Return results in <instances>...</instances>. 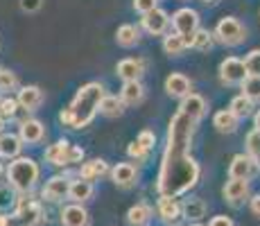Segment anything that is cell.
Masks as SVG:
<instances>
[{
  "label": "cell",
  "mask_w": 260,
  "mask_h": 226,
  "mask_svg": "<svg viewBox=\"0 0 260 226\" xmlns=\"http://www.w3.org/2000/svg\"><path fill=\"white\" fill-rule=\"evenodd\" d=\"M242 95H247L249 100L258 102L260 100V75H249L242 82Z\"/></svg>",
  "instance_id": "33"
},
{
  "label": "cell",
  "mask_w": 260,
  "mask_h": 226,
  "mask_svg": "<svg viewBox=\"0 0 260 226\" xmlns=\"http://www.w3.org/2000/svg\"><path fill=\"white\" fill-rule=\"evenodd\" d=\"M120 98H122V102L127 104V107L141 104L143 98H145V88H143L141 79H138V82H124L122 90H120Z\"/></svg>",
  "instance_id": "25"
},
{
  "label": "cell",
  "mask_w": 260,
  "mask_h": 226,
  "mask_svg": "<svg viewBox=\"0 0 260 226\" xmlns=\"http://www.w3.org/2000/svg\"><path fill=\"white\" fill-rule=\"evenodd\" d=\"M188 226H204V224H199V222H190Z\"/></svg>",
  "instance_id": "50"
},
{
  "label": "cell",
  "mask_w": 260,
  "mask_h": 226,
  "mask_svg": "<svg viewBox=\"0 0 260 226\" xmlns=\"http://www.w3.org/2000/svg\"><path fill=\"white\" fill-rule=\"evenodd\" d=\"M68 195H71V179L57 174V177H52V179L46 181L41 197L46 199V202L59 204V202H63V199H68Z\"/></svg>",
  "instance_id": "9"
},
{
  "label": "cell",
  "mask_w": 260,
  "mask_h": 226,
  "mask_svg": "<svg viewBox=\"0 0 260 226\" xmlns=\"http://www.w3.org/2000/svg\"><path fill=\"white\" fill-rule=\"evenodd\" d=\"M0 174H3V163H0Z\"/></svg>",
  "instance_id": "52"
},
{
  "label": "cell",
  "mask_w": 260,
  "mask_h": 226,
  "mask_svg": "<svg viewBox=\"0 0 260 226\" xmlns=\"http://www.w3.org/2000/svg\"><path fill=\"white\" fill-rule=\"evenodd\" d=\"M152 217H154V210H152V206H147V204L132 206L127 213V222L132 226H147L152 222Z\"/></svg>",
  "instance_id": "26"
},
{
  "label": "cell",
  "mask_w": 260,
  "mask_h": 226,
  "mask_svg": "<svg viewBox=\"0 0 260 226\" xmlns=\"http://www.w3.org/2000/svg\"><path fill=\"white\" fill-rule=\"evenodd\" d=\"M23 140L16 134H0V158H16L21 156Z\"/></svg>",
  "instance_id": "21"
},
{
  "label": "cell",
  "mask_w": 260,
  "mask_h": 226,
  "mask_svg": "<svg viewBox=\"0 0 260 226\" xmlns=\"http://www.w3.org/2000/svg\"><path fill=\"white\" fill-rule=\"evenodd\" d=\"M41 5H43V0H21V9L23 12H27V14L41 9Z\"/></svg>",
  "instance_id": "43"
},
{
  "label": "cell",
  "mask_w": 260,
  "mask_h": 226,
  "mask_svg": "<svg viewBox=\"0 0 260 226\" xmlns=\"http://www.w3.org/2000/svg\"><path fill=\"white\" fill-rule=\"evenodd\" d=\"M61 226H88V213H86V208H84L82 204H68V206H63L61 208Z\"/></svg>",
  "instance_id": "13"
},
{
  "label": "cell",
  "mask_w": 260,
  "mask_h": 226,
  "mask_svg": "<svg viewBox=\"0 0 260 226\" xmlns=\"http://www.w3.org/2000/svg\"><path fill=\"white\" fill-rule=\"evenodd\" d=\"M194 127H197V120H192L183 111L174 113L172 120H170L166 152H163L161 170H158V179H156L158 197H163V195L181 197V195H186L188 190H192L199 183L202 168L190 154Z\"/></svg>",
  "instance_id": "1"
},
{
  "label": "cell",
  "mask_w": 260,
  "mask_h": 226,
  "mask_svg": "<svg viewBox=\"0 0 260 226\" xmlns=\"http://www.w3.org/2000/svg\"><path fill=\"white\" fill-rule=\"evenodd\" d=\"M5 124H7V118H5V115H0V134H5Z\"/></svg>",
  "instance_id": "47"
},
{
  "label": "cell",
  "mask_w": 260,
  "mask_h": 226,
  "mask_svg": "<svg viewBox=\"0 0 260 226\" xmlns=\"http://www.w3.org/2000/svg\"><path fill=\"white\" fill-rule=\"evenodd\" d=\"M18 109H21V104H18V98H5L0 115H5V118H16Z\"/></svg>",
  "instance_id": "38"
},
{
  "label": "cell",
  "mask_w": 260,
  "mask_h": 226,
  "mask_svg": "<svg viewBox=\"0 0 260 226\" xmlns=\"http://www.w3.org/2000/svg\"><path fill=\"white\" fill-rule=\"evenodd\" d=\"M213 34L219 43L229 45V48H236V45L244 43V39H247V29H244V25L233 16L222 18V21L217 23V27H215Z\"/></svg>",
  "instance_id": "5"
},
{
  "label": "cell",
  "mask_w": 260,
  "mask_h": 226,
  "mask_svg": "<svg viewBox=\"0 0 260 226\" xmlns=\"http://www.w3.org/2000/svg\"><path fill=\"white\" fill-rule=\"evenodd\" d=\"M186 48L188 45L179 32H170V34H166V39H163V50H166L170 57H179Z\"/></svg>",
  "instance_id": "30"
},
{
  "label": "cell",
  "mask_w": 260,
  "mask_h": 226,
  "mask_svg": "<svg viewBox=\"0 0 260 226\" xmlns=\"http://www.w3.org/2000/svg\"><path fill=\"white\" fill-rule=\"evenodd\" d=\"M253 127H256V129H260V111H258L256 115H253Z\"/></svg>",
  "instance_id": "48"
},
{
  "label": "cell",
  "mask_w": 260,
  "mask_h": 226,
  "mask_svg": "<svg viewBox=\"0 0 260 226\" xmlns=\"http://www.w3.org/2000/svg\"><path fill=\"white\" fill-rule=\"evenodd\" d=\"M116 41L122 48H134V45L141 41V32H138L136 25H120L116 32Z\"/></svg>",
  "instance_id": "28"
},
{
  "label": "cell",
  "mask_w": 260,
  "mask_h": 226,
  "mask_svg": "<svg viewBox=\"0 0 260 226\" xmlns=\"http://www.w3.org/2000/svg\"><path fill=\"white\" fill-rule=\"evenodd\" d=\"M181 213L188 222H199L202 217H206V202L199 197H190L181 204Z\"/></svg>",
  "instance_id": "24"
},
{
  "label": "cell",
  "mask_w": 260,
  "mask_h": 226,
  "mask_svg": "<svg viewBox=\"0 0 260 226\" xmlns=\"http://www.w3.org/2000/svg\"><path fill=\"white\" fill-rule=\"evenodd\" d=\"M18 86V77L16 73H12V70H5L0 73V90H14Z\"/></svg>",
  "instance_id": "37"
},
{
  "label": "cell",
  "mask_w": 260,
  "mask_h": 226,
  "mask_svg": "<svg viewBox=\"0 0 260 226\" xmlns=\"http://www.w3.org/2000/svg\"><path fill=\"white\" fill-rule=\"evenodd\" d=\"M3 102H5V98H3V95H0V111H3Z\"/></svg>",
  "instance_id": "49"
},
{
  "label": "cell",
  "mask_w": 260,
  "mask_h": 226,
  "mask_svg": "<svg viewBox=\"0 0 260 226\" xmlns=\"http://www.w3.org/2000/svg\"><path fill=\"white\" fill-rule=\"evenodd\" d=\"M43 219V206L39 199H34L29 192H23L16 199V213H14V224L16 226H39Z\"/></svg>",
  "instance_id": "4"
},
{
  "label": "cell",
  "mask_w": 260,
  "mask_h": 226,
  "mask_svg": "<svg viewBox=\"0 0 260 226\" xmlns=\"http://www.w3.org/2000/svg\"><path fill=\"white\" fill-rule=\"evenodd\" d=\"M95 188L91 181H84V179H77V181H71V195L68 199H73L75 204H84L93 197Z\"/></svg>",
  "instance_id": "27"
},
{
  "label": "cell",
  "mask_w": 260,
  "mask_h": 226,
  "mask_svg": "<svg viewBox=\"0 0 260 226\" xmlns=\"http://www.w3.org/2000/svg\"><path fill=\"white\" fill-rule=\"evenodd\" d=\"M124 107L127 104L122 102V98H118V95H104L102 104H100V113L107 115V118H118V115H122Z\"/></svg>",
  "instance_id": "29"
},
{
  "label": "cell",
  "mask_w": 260,
  "mask_h": 226,
  "mask_svg": "<svg viewBox=\"0 0 260 226\" xmlns=\"http://www.w3.org/2000/svg\"><path fill=\"white\" fill-rule=\"evenodd\" d=\"M158 217H161L168 226H174L179 219L183 217L181 204L177 202V197H168V195L158 197Z\"/></svg>",
  "instance_id": "10"
},
{
  "label": "cell",
  "mask_w": 260,
  "mask_h": 226,
  "mask_svg": "<svg viewBox=\"0 0 260 226\" xmlns=\"http://www.w3.org/2000/svg\"><path fill=\"white\" fill-rule=\"evenodd\" d=\"M16 204V197H14V188L12 185H0V210H7Z\"/></svg>",
  "instance_id": "35"
},
{
  "label": "cell",
  "mask_w": 260,
  "mask_h": 226,
  "mask_svg": "<svg viewBox=\"0 0 260 226\" xmlns=\"http://www.w3.org/2000/svg\"><path fill=\"white\" fill-rule=\"evenodd\" d=\"M229 109H231V111L236 113L240 120L249 118V115L253 113V100H249L247 95H238V98L231 100V107H229Z\"/></svg>",
  "instance_id": "31"
},
{
  "label": "cell",
  "mask_w": 260,
  "mask_h": 226,
  "mask_svg": "<svg viewBox=\"0 0 260 226\" xmlns=\"http://www.w3.org/2000/svg\"><path fill=\"white\" fill-rule=\"evenodd\" d=\"M0 73H3V68H0Z\"/></svg>",
  "instance_id": "53"
},
{
  "label": "cell",
  "mask_w": 260,
  "mask_h": 226,
  "mask_svg": "<svg viewBox=\"0 0 260 226\" xmlns=\"http://www.w3.org/2000/svg\"><path fill=\"white\" fill-rule=\"evenodd\" d=\"M7 181L16 192H29V190L37 185L39 177H41V168L34 158H27V156H16L12 158L7 168Z\"/></svg>",
  "instance_id": "3"
},
{
  "label": "cell",
  "mask_w": 260,
  "mask_h": 226,
  "mask_svg": "<svg viewBox=\"0 0 260 226\" xmlns=\"http://www.w3.org/2000/svg\"><path fill=\"white\" fill-rule=\"evenodd\" d=\"M0 226H16V224H14V217H9V215H0Z\"/></svg>",
  "instance_id": "46"
},
{
  "label": "cell",
  "mask_w": 260,
  "mask_h": 226,
  "mask_svg": "<svg viewBox=\"0 0 260 226\" xmlns=\"http://www.w3.org/2000/svg\"><path fill=\"white\" fill-rule=\"evenodd\" d=\"M168 25H170V16H168V12H163V9L154 7L152 12L143 14V27L147 29L149 34H154V37L166 34Z\"/></svg>",
  "instance_id": "11"
},
{
  "label": "cell",
  "mask_w": 260,
  "mask_h": 226,
  "mask_svg": "<svg viewBox=\"0 0 260 226\" xmlns=\"http://www.w3.org/2000/svg\"><path fill=\"white\" fill-rule=\"evenodd\" d=\"M166 90H168V95H172V98L183 100L186 95H190V90H192V84H190V79L183 73H172L166 79Z\"/></svg>",
  "instance_id": "17"
},
{
  "label": "cell",
  "mask_w": 260,
  "mask_h": 226,
  "mask_svg": "<svg viewBox=\"0 0 260 226\" xmlns=\"http://www.w3.org/2000/svg\"><path fill=\"white\" fill-rule=\"evenodd\" d=\"M224 199H226L231 206H240L244 199L249 197V181L244 179H229L226 185L222 190Z\"/></svg>",
  "instance_id": "12"
},
{
  "label": "cell",
  "mask_w": 260,
  "mask_h": 226,
  "mask_svg": "<svg viewBox=\"0 0 260 226\" xmlns=\"http://www.w3.org/2000/svg\"><path fill=\"white\" fill-rule=\"evenodd\" d=\"M172 27H174V32H179L183 37V41H186L188 48H192V37L199 29V14L190 7H181L179 12H174Z\"/></svg>",
  "instance_id": "6"
},
{
  "label": "cell",
  "mask_w": 260,
  "mask_h": 226,
  "mask_svg": "<svg viewBox=\"0 0 260 226\" xmlns=\"http://www.w3.org/2000/svg\"><path fill=\"white\" fill-rule=\"evenodd\" d=\"M127 154H129L132 158H136V160H145V158H147V154H149V152L143 147L141 143H138V140H134V143H129Z\"/></svg>",
  "instance_id": "39"
},
{
  "label": "cell",
  "mask_w": 260,
  "mask_h": 226,
  "mask_svg": "<svg viewBox=\"0 0 260 226\" xmlns=\"http://www.w3.org/2000/svg\"><path fill=\"white\" fill-rule=\"evenodd\" d=\"M260 174V163L256 156H251V154H238V156H233L231 165H229V177L231 179H253Z\"/></svg>",
  "instance_id": "7"
},
{
  "label": "cell",
  "mask_w": 260,
  "mask_h": 226,
  "mask_svg": "<svg viewBox=\"0 0 260 226\" xmlns=\"http://www.w3.org/2000/svg\"><path fill=\"white\" fill-rule=\"evenodd\" d=\"M138 143H141L143 145V147L145 149H147V152H149V149H152L154 147V143H156V136H154L152 132H147V129H145V132H141V134H138Z\"/></svg>",
  "instance_id": "40"
},
{
  "label": "cell",
  "mask_w": 260,
  "mask_h": 226,
  "mask_svg": "<svg viewBox=\"0 0 260 226\" xmlns=\"http://www.w3.org/2000/svg\"><path fill=\"white\" fill-rule=\"evenodd\" d=\"M156 7V0H134V9L141 14H147Z\"/></svg>",
  "instance_id": "42"
},
{
  "label": "cell",
  "mask_w": 260,
  "mask_h": 226,
  "mask_svg": "<svg viewBox=\"0 0 260 226\" xmlns=\"http://www.w3.org/2000/svg\"><path fill=\"white\" fill-rule=\"evenodd\" d=\"M68 149H71V143L68 140H57L54 145H50L46 149V160L52 165H57V168H63V165H68Z\"/></svg>",
  "instance_id": "22"
},
{
  "label": "cell",
  "mask_w": 260,
  "mask_h": 226,
  "mask_svg": "<svg viewBox=\"0 0 260 226\" xmlns=\"http://www.w3.org/2000/svg\"><path fill=\"white\" fill-rule=\"evenodd\" d=\"M244 145H247V154L258 156V154H260V129H251V132L247 134Z\"/></svg>",
  "instance_id": "34"
},
{
  "label": "cell",
  "mask_w": 260,
  "mask_h": 226,
  "mask_svg": "<svg viewBox=\"0 0 260 226\" xmlns=\"http://www.w3.org/2000/svg\"><path fill=\"white\" fill-rule=\"evenodd\" d=\"M238 115L231 111V109H224V111H217L213 118V127L217 129L219 134H233L238 129Z\"/></svg>",
  "instance_id": "23"
},
{
  "label": "cell",
  "mask_w": 260,
  "mask_h": 226,
  "mask_svg": "<svg viewBox=\"0 0 260 226\" xmlns=\"http://www.w3.org/2000/svg\"><path fill=\"white\" fill-rule=\"evenodd\" d=\"M208 226H236V224H233V219L226 217V215H215L211 222H208Z\"/></svg>",
  "instance_id": "44"
},
{
  "label": "cell",
  "mask_w": 260,
  "mask_h": 226,
  "mask_svg": "<svg viewBox=\"0 0 260 226\" xmlns=\"http://www.w3.org/2000/svg\"><path fill=\"white\" fill-rule=\"evenodd\" d=\"M18 104H21V109L25 111H34V109H39L43 104V90L39 86H23L18 90Z\"/></svg>",
  "instance_id": "20"
},
{
  "label": "cell",
  "mask_w": 260,
  "mask_h": 226,
  "mask_svg": "<svg viewBox=\"0 0 260 226\" xmlns=\"http://www.w3.org/2000/svg\"><path fill=\"white\" fill-rule=\"evenodd\" d=\"M206 100L202 98V95H197V93H190L183 98V102H181V109L179 111H183L186 115H190L192 120H202L204 118V113H206Z\"/></svg>",
  "instance_id": "18"
},
{
  "label": "cell",
  "mask_w": 260,
  "mask_h": 226,
  "mask_svg": "<svg viewBox=\"0 0 260 226\" xmlns=\"http://www.w3.org/2000/svg\"><path fill=\"white\" fill-rule=\"evenodd\" d=\"M18 136H21V140L25 145H39L43 140V136H46V127H43L39 120L27 118V120H23L21 127H18Z\"/></svg>",
  "instance_id": "14"
},
{
  "label": "cell",
  "mask_w": 260,
  "mask_h": 226,
  "mask_svg": "<svg viewBox=\"0 0 260 226\" xmlns=\"http://www.w3.org/2000/svg\"><path fill=\"white\" fill-rule=\"evenodd\" d=\"M249 206H251V213L256 215V217H260V195H253L251 204H249Z\"/></svg>",
  "instance_id": "45"
},
{
  "label": "cell",
  "mask_w": 260,
  "mask_h": 226,
  "mask_svg": "<svg viewBox=\"0 0 260 226\" xmlns=\"http://www.w3.org/2000/svg\"><path fill=\"white\" fill-rule=\"evenodd\" d=\"M247 77H249V73H247V66H244L242 59H238V57H226L222 63H219V79H222L226 86H236V84H242Z\"/></svg>",
  "instance_id": "8"
},
{
  "label": "cell",
  "mask_w": 260,
  "mask_h": 226,
  "mask_svg": "<svg viewBox=\"0 0 260 226\" xmlns=\"http://www.w3.org/2000/svg\"><path fill=\"white\" fill-rule=\"evenodd\" d=\"M202 3H215V0H202Z\"/></svg>",
  "instance_id": "51"
},
{
  "label": "cell",
  "mask_w": 260,
  "mask_h": 226,
  "mask_svg": "<svg viewBox=\"0 0 260 226\" xmlns=\"http://www.w3.org/2000/svg\"><path fill=\"white\" fill-rule=\"evenodd\" d=\"M82 160H84V149L71 143V149H68V165L71 163H82Z\"/></svg>",
  "instance_id": "41"
},
{
  "label": "cell",
  "mask_w": 260,
  "mask_h": 226,
  "mask_svg": "<svg viewBox=\"0 0 260 226\" xmlns=\"http://www.w3.org/2000/svg\"><path fill=\"white\" fill-rule=\"evenodd\" d=\"M107 174H109V165H107V160H102V158L86 160V163H82V168H79V179L91 181V183L107 177Z\"/></svg>",
  "instance_id": "19"
},
{
  "label": "cell",
  "mask_w": 260,
  "mask_h": 226,
  "mask_svg": "<svg viewBox=\"0 0 260 226\" xmlns=\"http://www.w3.org/2000/svg\"><path fill=\"white\" fill-rule=\"evenodd\" d=\"M244 66H247L249 75H260V50H251L244 57Z\"/></svg>",
  "instance_id": "36"
},
{
  "label": "cell",
  "mask_w": 260,
  "mask_h": 226,
  "mask_svg": "<svg viewBox=\"0 0 260 226\" xmlns=\"http://www.w3.org/2000/svg\"><path fill=\"white\" fill-rule=\"evenodd\" d=\"M111 179L120 188H132L138 179V170H136V165H132V163H118L116 168L111 170Z\"/></svg>",
  "instance_id": "16"
},
{
  "label": "cell",
  "mask_w": 260,
  "mask_h": 226,
  "mask_svg": "<svg viewBox=\"0 0 260 226\" xmlns=\"http://www.w3.org/2000/svg\"><path fill=\"white\" fill-rule=\"evenodd\" d=\"M116 73L124 82H138L145 73V63L141 59H122V61H118Z\"/></svg>",
  "instance_id": "15"
},
{
  "label": "cell",
  "mask_w": 260,
  "mask_h": 226,
  "mask_svg": "<svg viewBox=\"0 0 260 226\" xmlns=\"http://www.w3.org/2000/svg\"><path fill=\"white\" fill-rule=\"evenodd\" d=\"M104 86L100 82H88L77 90V95L73 98L71 107L63 109L59 113L63 127L68 129H84L93 122V118L100 111V104L104 100Z\"/></svg>",
  "instance_id": "2"
},
{
  "label": "cell",
  "mask_w": 260,
  "mask_h": 226,
  "mask_svg": "<svg viewBox=\"0 0 260 226\" xmlns=\"http://www.w3.org/2000/svg\"><path fill=\"white\" fill-rule=\"evenodd\" d=\"M213 41H215V34L208 32V29H197L192 37V48L199 50V52H208L213 48Z\"/></svg>",
  "instance_id": "32"
}]
</instances>
